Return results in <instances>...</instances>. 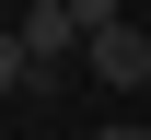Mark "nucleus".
<instances>
[{
	"mask_svg": "<svg viewBox=\"0 0 151 140\" xmlns=\"http://www.w3.org/2000/svg\"><path fill=\"white\" fill-rule=\"evenodd\" d=\"M81 59H93V82L139 94V82H151V23H93V47H81Z\"/></svg>",
	"mask_w": 151,
	"mask_h": 140,
	"instance_id": "f257e3e1",
	"label": "nucleus"
},
{
	"mask_svg": "<svg viewBox=\"0 0 151 140\" xmlns=\"http://www.w3.org/2000/svg\"><path fill=\"white\" fill-rule=\"evenodd\" d=\"M12 12H23V47H35V70L58 82V59L81 47V23H70V0H12Z\"/></svg>",
	"mask_w": 151,
	"mask_h": 140,
	"instance_id": "f03ea898",
	"label": "nucleus"
},
{
	"mask_svg": "<svg viewBox=\"0 0 151 140\" xmlns=\"http://www.w3.org/2000/svg\"><path fill=\"white\" fill-rule=\"evenodd\" d=\"M12 94H47V70H35V47H23V23H0V105Z\"/></svg>",
	"mask_w": 151,
	"mask_h": 140,
	"instance_id": "7ed1b4c3",
	"label": "nucleus"
},
{
	"mask_svg": "<svg viewBox=\"0 0 151 140\" xmlns=\"http://www.w3.org/2000/svg\"><path fill=\"white\" fill-rule=\"evenodd\" d=\"M70 23H81V47H93V23H128V0H70Z\"/></svg>",
	"mask_w": 151,
	"mask_h": 140,
	"instance_id": "20e7f679",
	"label": "nucleus"
},
{
	"mask_svg": "<svg viewBox=\"0 0 151 140\" xmlns=\"http://www.w3.org/2000/svg\"><path fill=\"white\" fill-rule=\"evenodd\" d=\"M93 140H151V128H139V117H105V128H93Z\"/></svg>",
	"mask_w": 151,
	"mask_h": 140,
	"instance_id": "39448f33",
	"label": "nucleus"
}]
</instances>
